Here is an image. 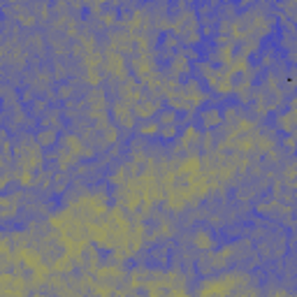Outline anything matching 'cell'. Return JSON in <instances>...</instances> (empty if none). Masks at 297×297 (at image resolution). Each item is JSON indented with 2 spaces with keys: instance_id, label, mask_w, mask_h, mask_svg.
Segmentation results:
<instances>
[{
  "instance_id": "6",
  "label": "cell",
  "mask_w": 297,
  "mask_h": 297,
  "mask_svg": "<svg viewBox=\"0 0 297 297\" xmlns=\"http://www.w3.org/2000/svg\"><path fill=\"white\" fill-rule=\"evenodd\" d=\"M170 77L172 79H179L183 77V75H191V61H188L186 56H183V51H176V56L170 61Z\"/></svg>"
},
{
  "instance_id": "7",
  "label": "cell",
  "mask_w": 297,
  "mask_h": 297,
  "mask_svg": "<svg viewBox=\"0 0 297 297\" xmlns=\"http://www.w3.org/2000/svg\"><path fill=\"white\" fill-rule=\"evenodd\" d=\"M183 91H186V95H188V100H191V105H193V109L202 102V100H207V91H204L202 86H200V82L198 79H188L186 84H183Z\"/></svg>"
},
{
  "instance_id": "24",
  "label": "cell",
  "mask_w": 297,
  "mask_h": 297,
  "mask_svg": "<svg viewBox=\"0 0 297 297\" xmlns=\"http://www.w3.org/2000/svg\"><path fill=\"white\" fill-rule=\"evenodd\" d=\"M35 91H33V88H26V91H23V102H30V105H33V102H35Z\"/></svg>"
},
{
  "instance_id": "17",
  "label": "cell",
  "mask_w": 297,
  "mask_h": 297,
  "mask_svg": "<svg viewBox=\"0 0 297 297\" xmlns=\"http://www.w3.org/2000/svg\"><path fill=\"white\" fill-rule=\"evenodd\" d=\"M65 188H67V174H65V172H58V174L51 176V191L63 193Z\"/></svg>"
},
{
  "instance_id": "23",
  "label": "cell",
  "mask_w": 297,
  "mask_h": 297,
  "mask_svg": "<svg viewBox=\"0 0 297 297\" xmlns=\"http://www.w3.org/2000/svg\"><path fill=\"white\" fill-rule=\"evenodd\" d=\"M176 135H179L176 123H174V126H163V128H160V137H163V139H174Z\"/></svg>"
},
{
  "instance_id": "15",
  "label": "cell",
  "mask_w": 297,
  "mask_h": 297,
  "mask_svg": "<svg viewBox=\"0 0 297 297\" xmlns=\"http://www.w3.org/2000/svg\"><path fill=\"white\" fill-rule=\"evenodd\" d=\"M49 109H51V107H49V100H47V98H38L33 105H30V112H33V116H40V119H42V116L47 114Z\"/></svg>"
},
{
  "instance_id": "12",
  "label": "cell",
  "mask_w": 297,
  "mask_h": 297,
  "mask_svg": "<svg viewBox=\"0 0 297 297\" xmlns=\"http://www.w3.org/2000/svg\"><path fill=\"white\" fill-rule=\"evenodd\" d=\"M40 121H42L44 128H56V130H58V128H61V109H54V107H51Z\"/></svg>"
},
{
  "instance_id": "3",
  "label": "cell",
  "mask_w": 297,
  "mask_h": 297,
  "mask_svg": "<svg viewBox=\"0 0 297 297\" xmlns=\"http://www.w3.org/2000/svg\"><path fill=\"white\" fill-rule=\"evenodd\" d=\"M279 44L288 51H297V26L288 17H281V40Z\"/></svg>"
},
{
  "instance_id": "20",
  "label": "cell",
  "mask_w": 297,
  "mask_h": 297,
  "mask_svg": "<svg viewBox=\"0 0 297 297\" xmlns=\"http://www.w3.org/2000/svg\"><path fill=\"white\" fill-rule=\"evenodd\" d=\"M72 93H75V86H72V84H61V86L56 88V98L58 100H70Z\"/></svg>"
},
{
  "instance_id": "1",
  "label": "cell",
  "mask_w": 297,
  "mask_h": 297,
  "mask_svg": "<svg viewBox=\"0 0 297 297\" xmlns=\"http://www.w3.org/2000/svg\"><path fill=\"white\" fill-rule=\"evenodd\" d=\"M109 44H112V49H114L116 54H121V56H132L135 54V35H132L130 30H126V28L112 30L109 33Z\"/></svg>"
},
{
  "instance_id": "25",
  "label": "cell",
  "mask_w": 297,
  "mask_h": 297,
  "mask_svg": "<svg viewBox=\"0 0 297 297\" xmlns=\"http://www.w3.org/2000/svg\"><path fill=\"white\" fill-rule=\"evenodd\" d=\"M286 61L290 63L292 67H297V51H288V56H286Z\"/></svg>"
},
{
  "instance_id": "10",
  "label": "cell",
  "mask_w": 297,
  "mask_h": 297,
  "mask_svg": "<svg viewBox=\"0 0 297 297\" xmlns=\"http://www.w3.org/2000/svg\"><path fill=\"white\" fill-rule=\"evenodd\" d=\"M35 139H38V144L42 148H49V146H54L56 139H58V130H56V128H42V130H38Z\"/></svg>"
},
{
  "instance_id": "2",
  "label": "cell",
  "mask_w": 297,
  "mask_h": 297,
  "mask_svg": "<svg viewBox=\"0 0 297 297\" xmlns=\"http://www.w3.org/2000/svg\"><path fill=\"white\" fill-rule=\"evenodd\" d=\"M112 119L116 121V126L123 128V130H132L135 128V112L128 102L123 100H116L114 105H112Z\"/></svg>"
},
{
  "instance_id": "9",
  "label": "cell",
  "mask_w": 297,
  "mask_h": 297,
  "mask_svg": "<svg viewBox=\"0 0 297 297\" xmlns=\"http://www.w3.org/2000/svg\"><path fill=\"white\" fill-rule=\"evenodd\" d=\"M86 105L88 109H98V112H105L107 109V95L102 88H91L86 95Z\"/></svg>"
},
{
  "instance_id": "18",
  "label": "cell",
  "mask_w": 297,
  "mask_h": 297,
  "mask_svg": "<svg viewBox=\"0 0 297 297\" xmlns=\"http://www.w3.org/2000/svg\"><path fill=\"white\" fill-rule=\"evenodd\" d=\"M216 267H214V260H211V255H202V258L198 260V272L200 274H211Z\"/></svg>"
},
{
  "instance_id": "16",
  "label": "cell",
  "mask_w": 297,
  "mask_h": 297,
  "mask_svg": "<svg viewBox=\"0 0 297 297\" xmlns=\"http://www.w3.org/2000/svg\"><path fill=\"white\" fill-rule=\"evenodd\" d=\"M176 123V112L174 109H160L158 112V126H174Z\"/></svg>"
},
{
  "instance_id": "19",
  "label": "cell",
  "mask_w": 297,
  "mask_h": 297,
  "mask_svg": "<svg viewBox=\"0 0 297 297\" xmlns=\"http://www.w3.org/2000/svg\"><path fill=\"white\" fill-rule=\"evenodd\" d=\"M28 49L33 51V54H42V51H44L42 35H30V38H28Z\"/></svg>"
},
{
  "instance_id": "13",
  "label": "cell",
  "mask_w": 297,
  "mask_h": 297,
  "mask_svg": "<svg viewBox=\"0 0 297 297\" xmlns=\"http://www.w3.org/2000/svg\"><path fill=\"white\" fill-rule=\"evenodd\" d=\"M137 132L142 135V137H156V135H160V126H158V121H142L137 126Z\"/></svg>"
},
{
  "instance_id": "11",
  "label": "cell",
  "mask_w": 297,
  "mask_h": 297,
  "mask_svg": "<svg viewBox=\"0 0 297 297\" xmlns=\"http://www.w3.org/2000/svg\"><path fill=\"white\" fill-rule=\"evenodd\" d=\"M193 244H195V248H202V251H211V248L216 246L211 232H207V230H198V232H195V235H193Z\"/></svg>"
},
{
  "instance_id": "14",
  "label": "cell",
  "mask_w": 297,
  "mask_h": 297,
  "mask_svg": "<svg viewBox=\"0 0 297 297\" xmlns=\"http://www.w3.org/2000/svg\"><path fill=\"white\" fill-rule=\"evenodd\" d=\"M160 47H163L165 51H172V54H176V51H181V40L176 38V35L165 33V35H163V40H160Z\"/></svg>"
},
{
  "instance_id": "4",
  "label": "cell",
  "mask_w": 297,
  "mask_h": 297,
  "mask_svg": "<svg viewBox=\"0 0 297 297\" xmlns=\"http://www.w3.org/2000/svg\"><path fill=\"white\" fill-rule=\"evenodd\" d=\"M102 67H105L107 75H112V77L116 79H128L126 77V61H123L121 54H116V51H109V54L105 56V63H102Z\"/></svg>"
},
{
  "instance_id": "26",
  "label": "cell",
  "mask_w": 297,
  "mask_h": 297,
  "mask_svg": "<svg viewBox=\"0 0 297 297\" xmlns=\"http://www.w3.org/2000/svg\"><path fill=\"white\" fill-rule=\"evenodd\" d=\"M274 297H288V295H286V292H276Z\"/></svg>"
},
{
  "instance_id": "5",
  "label": "cell",
  "mask_w": 297,
  "mask_h": 297,
  "mask_svg": "<svg viewBox=\"0 0 297 297\" xmlns=\"http://www.w3.org/2000/svg\"><path fill=\"white\" fill-rule=\"evenodd\" d=\"M132 112H135V116H139L142 121H151L156 112H160V100H151L144 95L142 100H137V102L132 105Z\"/></svg>"
},
{
  "instance_id": "21",
  "label": "cell",
  "mask_w": 297,
  "mask_h": 297,
  "mask_svg": "<svg viewBox=\"0 0 297 297\" xmlns=\"http://www.w3.org/2000/svg\"><path fill=\"white\" fill-rule=\"evenodd\" d=\"M86 82L91 84V86L100 88V84H102V72L100 70H86Z\"/></svg>"
},
{
  "instance_id": "8",
  "label": "cell",
  "mask_w": 297,
  "mask_h": 297,
  "mask_svg": "<svg viewBox=\"0 0 297 297\" xmlns=\"http://www.w3.org/2000/svg\"><path fill=\"white\" fill-rule=\"evenodd\" d=\"M200 121H202V126L207 128V130L218 128V126H223V112H220L218 107H207V109H202V114H200Z\"/></svg>"
},
{
  "instance_id": "22",
  "label": "cell",
  "mask_w": 297,
  "mask_h": 297,
  "mask_svg": "<svg viewBox=\"0 0 297 297\" xmlns=\"http://www.w3.org/2000/svg\"><path fill=\"white\" fill-rule=\"evenodd\" d=\"M17 21L21 23V26H26V28H30V26H35V14H28V12H21V14H17Z\"/></svg>"
}]
</instances>
